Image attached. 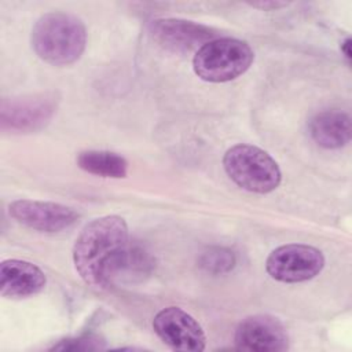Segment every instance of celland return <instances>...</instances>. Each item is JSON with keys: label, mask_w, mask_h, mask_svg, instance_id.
<instances>
[{"label": "cell", "mask_w": 352, "mask_h": 352, "mask_svg": "<svg viewBox=\"0 0 352 352\" xmlns=\"http://www.w3.org/2000/svg\"><path fill=\"white\" fill-rule=\"evenodd\" d=\"M235 254L223 246H212L201 253L198 264L202 270L210 274H226L235 267Z\"/></svg>", "instance_id": "14"}, {"label": "cell", "mask_w": 352, "mask_h": 352, "mask_svg": "<svg viewBox=\"0 0 352 352\" xmlns=\"http://www.w3.org/2000/svg\"><path fill=\"white\" fill-rule=\"evenodd\" d=\"M150 33L164 48L173 52H190L217 38L209 26L183 19H157L150 25Z\"/></svg>", "instance_id": "10"}, {"label": "cell", "mask_w": 352, "mask_h": 352, "mask_svg": "<svg viewBox=\"0 0 352 352\" xmlns=\"http://www.w3.org/2000/svg\"><path fill=\"white\" fill-rule=\"evenodd\" d=\"M153 329L160 340L176 351L201 352L206 337L201 324L179 307H166L153 319Z\"/></svg>", "instance_id": "7"}, {"label": "cell", "mask_w": 352, "mask_h": 352, "mask_svg": "<svg viewBox=\"0 0 352 352\" xmlns=\"http://www.w3.org/2000/svg\"><path fill=\"white\" fill-rule=\"evenodd\" d=\"M58 98L54 92L4 99L0 109L3 131L12 133H30L44 128L54 117Z\"/></svg>", "instance_id": "5"}, {"label": "cell", "mask_w": 352, "mask_h": 352, "mask_svg": "<svg viewBox=\"0 0 352 352\" xmlns=\"http://www.w3.org/2000/svg\"><path fill=\"white\" fill-rule=\"evenodd\" d=\"M8 212L22 226L41 232H59L72 227L78 219V213L69 206L32 199L11 202Z\"/></svg>", "instance_id": "8"}, {"label": "cell", "mask_w": 352, "mask_h": 352, "mask_svg": "<svg viewBox=\"0 0 352 352\" xmlns=\"http://www.w3.org/2000/svg\"><path fill=\"white\" fill-rule=\"evenodd\" d=\"M308 131L318 146L341 148L351 140V117L341 110H324L311 118Z\"/></svg>", "instance_id": "12"}, {"label": "cell", "mask_w": 352, "mask_h": 352, "mask_svg": "<svg viewBox=\"0 0 352 352\" xmlns=\"http://www.w3.org/2000/svg\"><path fill=\"white\" fill-rule=\"evenodd\" d=\"M129 248L125 220L110 214L92 220L80 232L73 246V263L82 280L94 287H107Z\"/></svg>", "instance_id": "1"}, {"label": "cell", "mask_w": 352, "mask_h": 352, "mask_svg": "<svg viewBox=\"0 0 352 352\" xmlns=\"http://www.w3.org/2000/svg\"><path fill=\"white\" fill-rule=\"evenodd\" d=\"M223 166L236 186L250 192H271L282 179L275 160L252 144H235L228 148L223 157Z\"/></svg>", "instance_id": "3"}, {"label": "cell", "mask_w": 352, "mask_h": 352, "mask_svg": "<svg viewBox=\"0 0 352 352\" xmlns=\"http://www.w3.org/2000/svg\"><path fill=\"white\" fill-rule=\"evenodd\" d=\"M77 165L82 170L102 177L121 179L125 177L128 173L126 160L110 151H82L77 155Z\"/></svg>", "instance_id": "13"}, {"label": "cell", "mask_w": 352, "mask_h": 352, "mask_svg": "<svg viewBox=\"0 0 352 352\" xmlns=\"http://www.w3.org/2000/svg\"><path fill=\"white\" fill-rule=\"evenodd\" d=\"M324 267L322 252L314 246L289 243L276 248L265 261L268 275L279 282L297 283L315 278Z\"/></svg>", "instance_id": "6"}, {"label": "cell", "mask_w": 352, "mask_h": 352, "mask_svg": "<svg viewBox=\"0 0 352 352\" xmlns=\"http://www.w3.org/2000/svg\"><path fill=\"white\" fill-rule=\"evenodd\" d=\"M289 3L285 1H261V3H250L252 7L260 8V10H278L282 7H286Z\"/></svg>", "instance_id": "16"}, {"label": "cell", "mask_w": 352, "mask_h": 352, "mask_svg": "<svg viewBox=\"0 0 352 352\" xmlns=\"http://www.w3.org/2000/svg\"><path fill=\"white\" fill-rule=\"evenodd\" d=\"M341 50L345 54L346 58H351V38H346L342 44H341Z\"/></svg>", "instance_id": "17"}, {"label": "cell", "mask_w": 352, "mask_h": 352, "mask_svg": "<svg viewBox=\"0 0 352 352\" xmlns=\"http://www.w3.org/2000/svg\"><path fill=\"white\" fill-rule=\"evenodd\" d=\"M87 44L85 26L67 12H47L32 29V47L37 56L54 66L74 63Z\"/></svg>", "instance_id": "2"}, {"label": "cell", "mask_w": 352, "mask_h": 352, "mask_svg": "<svg viewBox=\"0 0 352 352\" xmlns=\"http://www.w3.org/2000/svg\"><path fill=\"white\" fill-rule=\"evenodd\" d=\"M253 58L254 54L246 41L217 37L197 50L192 69L204 81L227 82L243 74L250 67Z\"/></svg>", "instance_id": "4"}, {"label": "cell", "mask_w": 352, "mask_h": 352, "mask_svg": "<svg viewBox=\"0 0 352 352\" xmlns=\"http://www.w3.org/2000/svg\"><path fill=\"white\" fill-rule=\"evenodd\" d=\"M104 341H102L98 336L84 334L74 338H66L59 341L51 349L54 351H98L104 348Z\"/></svg>", "instance_id": "15"}, {"label": "cell", "mask_w": 352, "mask_h": 352, "mask_svg": "<svg viewBox=\"0 0 352 352\" xmlns=\"http://www.w3.org/2000/svg\"><path fill=\"white\" fill-rule=\"evenodd\" d=\"M47 283L44 272L33 263L10 258L0 264V293L7 298H25L40 293Z\"/></svg>", "instance_id": "11"}, {"label": "cell", "mask_w": 352, "mask_h": 352, "mask_svg": "<svg viewBox=\"0 0 352 352\" xmlns=\"http://www.w3.org/2000/svg\"><path fill=\"white\" fill-rule=\"evenodd\" d=\"M234 342L241 351L276 352L289 348L286 329L270 315H253L243 319L235 330Z\"/></svg>", "instance_id": "9"}]
</instances>
